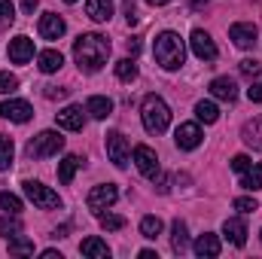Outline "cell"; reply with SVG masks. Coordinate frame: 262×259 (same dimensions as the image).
<instances>
[{
    "mask_svg": "<svg viewBox=\"0 0 262 259\" xmlns=\"http://www.w3.org/2000/svg\"><path fill=\"white\" fill-rule=\"evenodd\" d=\"M128 52H131V55H137V52H140V40H137V37H131V40H128Z\"/></svg>",
    "mask_w": 262,
    "mask_h": 259,
    "instance_id": "42",
    "label": "cell"
},
{
    "mask_svg": "<svg viewBox=\"0 0 262 259\" xmlns=\"http://www.w3.org/2000/svg\"><path fill=\"white\" fill-rule=\"evenodd\" d=\"M110 58V40L101 34H79L73 43V61L82 73H98Z\"/></svg>",
    "mask_w": 262,
    "mask_h": 259,
    "instance_id": "1",
    "label": "cell"
},
{
    "mask_svg": "<svg viewBox=\"0 0 262 259\" xmlns=\"http://www.w3.org/2000/svg\"><path fill=\"white\" fill-rule=\"evenodd\" d=\"M241 186H244L247 192H256V189H262V162H253V165L244 171Z\"/></svg>",
    "mask_w": 262,
    "mask_h": 259,
    "instance_id": "26",
    "label": "cell"
},
{
    "mask_svg": "<svg viewBox=\"0 0 262 259\" xmlns=\"http://www.w3.org/2000/svg\"><path fill=\"white\" fill-rule=\"evenodd\" d=\"M152 55H156V64L165 67V70H180L186 61V46L180 40V34L174 31H162L156 37V46H152Z\"/></svg>",
    "mask_w": 262,
    "mask_h": 259,
    "instance_id": "2",
    "label": "cell"
},
{
    "mask_svg": "<svg viewBox=\"0 0 262 259\" xmlns=\"http://www.w3.org/2000/svg\"><path fill=\"white\" fill-rule=\"evenodd\" d=\"M137 256H140V259H159V256H156V253H152V250H140Z\"/></svg>",
    "mask_w": 262,
    "mask_h": 259,
    "instance_id": "45",
    "label": "cell"
},
{
    "mask_svg": "<svg viewBox=\"0 0 262 259\" xmlns=\"http://www.w3.org/2000/svg\"><path fill=\"white\" fill-rule=\"evenodd\" d=\"M250 165H253V162H250V156H244V153H241V156H235V159H232V168H235V171H238V174H244V171H247V168H250Z\"/></svg>",
    "mask_w": 262,
    "mask_h": 259,
    "instance_id": "39",
    "label": "cell"
},
{
    "mask_svg": "<svg viewBox=\"0 0 262 259\" xmlns=\"http://www.w3.org/2000/svg\"><path fill=\"white\" fill-rule=\"evenodd\" d=\"M21 9H25V12H28V15H31V12H34V9H37V0H21Z\"/></svg>",
    "mask_w": 262,
    "mask_h": 259,
    "instance_id": "43",
    "label": "cell"
},
{
    "mask_svg": "<svg viewBox=\"0 0 262 259\" xmlns=\"http://www.w3.org/2000/svg\"><path fill=\"white\" fill-rule=\"evenodd\" d=\"M116 76H119L122 82H134V79H137V64H134V58L116 61Z\"/></svg>",
    "mask_w": 262,
    "mask_h": 259,
    "instance_id": "31",
    "label": "cell"
},
{
    "mask_svg": "<svg viewBox=\"0 0 262 259\" xmlns=\"http://www.w3.org/2000/svg\"><path fill=\"white\" fill-rule=\"evenodd\" d=\"M82 165H85V162H82L79 156H64V159L58 162V180H61V183H73V174H76Z\"/></svg>",
    "mask_w": 262,
    "mask_h": 259,
    "instance_id": "23",
    "label": "cell"
},
{
    "mask_svg": "<svg viewBox=\"0 0 262 259\" xmlns=\"http://www.w3.org/2000/svg\"><path fill=\"white\" fill-rule=\"evenodd\" d=\"M79 253H82V256H92V259H107L110 256V247H107L101 238H85V241L79 244Z\"/></svg>",
    "mask_w": 262,
    "mask_h": 259,
    "instance_id": "24",
    "label": "cell"
},
{
    "mask_svg": "<svg viewBox=\"0 0 262 259\" xmlns=\"http://www.w3.org/2000/svg\"><path fill=\"white\" fill-rule=\"evenodd\" d=\"M55 119H58V128H67V131H82V125H85V113L76 104L64 107L61 113H55Z\"/></svg>",
    "mask_w": 262,
    "mask_h": 259,
    "instance_id": "16",
    "label": "cell"
},
{
    "mask_svg": "<svg viewBox=\"0 0 262 259\" xmlns=\"http://www.w3.org/2000/svg\"><path fill=\"white\" fill-rule=\"evenodd\" d=\"M98 223H101L107 232H116V229H122V226H125V220H122L119 213H98Z\"/></svg>",
    "mask_w": 262,
    "mask_h": 259,
    "instance_id": "33",
    "label": "cell"
},
{
    "mask_svg": "<svg viewBox=\"0 0 262 259\" xmlns=\"http://www.w3.org/2000/svg\"><path fill=\"white\" fill-rule=\"evenodd\" d=\"M70 89H55V85H46V98H67Z\"/></svg>",
    "mask_w": 262,
    "mask_h": 259,
    "instance_id": "41",
    "label": "cell"
},
{
    "mask_svg": "<svg viewBox=\"0 0 262 259\" xmlns=\"http://www.w3.org/2000/svg\"><path fill=\"white\" fill-rule=\"evenodd\" d=\"M64 3H76V0H64Z\"/></svg>",
    "mask_w": 262,
    "mask_h": 259,
    "instance_id": "48",
    "label": "cell"
},
{
    "mask_svg": "<svg viewBox=\"0 0 262 259\" xmlns=\"http://www.w3.org/2000/svg\"><path fill=\"white\" fill-rule=\"evenodd\" d=\"M241 140H244L247 146H253V149H259L262 153V116L250 119V122L241 128Z\"/></svg>",
    "mask_w": 262,
    "mask_h": 259,
    "instance_id": "21",
    "label": "cell"
},
{
    "mask_svg": "<svg viewBox=\"0 0 262 259\" xmlns=\"http://www.w3.org/2000/svg\"><path fill=\"white\" fill-rule=\"evenodd\" d=\"M146 3H152V6H165L168 0H146Z\"/></svg>",
    "mask_w": 262,
    "mask_h": 259,
    "instance_id": "46",
    "label": "cell"
},
{
    "mask_svg": "<svg viewBox=\"0 0 262 259\" xmlns=\"http://www.w3.org/2000/svg\"><path fill=\"white\" fill-rule=\"evenodd\" d=\"M259 238H262V232H259Z\"/></svg>",
    "mask_w": 262,
    "mask_h": 259,
    "instance_id": "49",
    "label": "cell"
},
{
    "mask_svg": "<svg viewBox=\"0 0 262 259\" xmlns=\"http://www.w3.org/2000/svg\"><path fill=\"white\" fill-rule=\"evenodd\" d=\"M201 128H198V122H183L180 128L174 131V143L180 146V149H195L201 146Z\"/></svg>",
    "mask_w": 262,
    "mask_h": 259,
    "instance_id": "12",
    "label": "cell"
},
{
    "mask_svg": "<svg viewBox=\"0 0 262 259\" xmlns=\"http://www.w3.org/2000/svg\"><path fill=\"white\" fill-rule=\"evenodd\" d=\"M37 64H40L43 73H55V70H61L64 58H61V52H58V49H46V52H40V55H37Z\"/></svg>",
    "mask_w": 262,
    "mask_h": 259,
    "instance_id": "25",
    "label": "cell"
},
{
    "mask_svg": "<svg viewBox=\"0 0 262 259\" xmlns=\"http://www.w3.org/2000/svg\"><path fill=\"white\" fill-rule=\"evenodd\" d=\"M0 207L6 210V213H18L21 210V198L12 192H0Z\"/></svg>",
    "mask_w": 262,
    "mask_h": 259,
    "instance_id": "35",
    "label": "cell"
},
{
    "mask_svg": "<svg viewBox=\"0 0 262 259\" xmlns=\"http://www.w3.org/2000/svg\"><path fill=\"white\" fill-rule=\"evenodd\" d=\"M192 250H195V256H201V259H213V256H220L223 247H220V238H216L213 232H204V235L195 238Z\"/></svg>",
    "mask_w": 262,
    "mask_h": 259,
    "instance_id": "17",
    "label": "cell"
},
{
    "mask_svg": "<svg viewBox=\"0 0 262 259\" xmlns=\"http://www.w3.org/2000/svg\"><path fill=\"white\" fill-rule=\"evenodd\" d=\"M0 116H3V119H9V122H28V119L34 116V107H31L28 101L9 98V101H3V104H0Z\"/></svg>",
    "mask_w": 262,
    "mask_h": 259,
    "instance_id": "10",
    "label": "cell"
},
{
    "mask_svg": "<svg viewBox=\"0 0 262 259\" xmlns=\"http://www.w3.org/2000/svg\"><path fill=\"white\" fill-rule=\"evenodd\" d=\"M247 98L253 101V104H262V82H250V89H247Z\"/></svg>",
    "mask_w": 262,
    "mask_h": 259,
    "instance_id": "40",
    "label": "cell"
},
{
    "mask_svg": "<svg viewBox=\"0 0 262 259\" xmlns=\"http://www.w3.org/2000/svg\"><path fill=\"white\" fill-rule=\"evenodd\" d=\"M85 15H89L92 21H98V25L110 21V18H113V0H89V3H85Z\"/></svg>",
    "mask_w": 262,
    "mask_h": 259,
    "instance_id": "19",
    "label": "cell"
},
{
    "mask_svg": "<svg viewBox=\"0 0 262 259\" xmlns=\"http://www.w3.org/2000/svg\"><path fill=\"white\" fill-rule=\"evenodd\" d=\"M232 207H235L238 213H253V210H259L256 198H250V195H241V198H235V201H232Z\"/></svg>",
    "mask_w": 262,
    "mask_h": 259,
    "instance_id": "36",
    "label": "cell"
},
{
    "mask_svg": "<svg viewBox=\"0 0 262 259\" xmlns=\"http://www.w3.org/2000/svg\"><path fill=\"white\" fill-rule=\"evenodd\" d=\"M116 198H119V189H116V183H101V186H95L92 192H89V207L92 210H107V207H113L116 204Z\"/></svg>",
    "mask_w": 262,
    "mask_h": 259,
    "instance_id": "7",
    "label": "cell"
},
{
    "mask_svg": "<svg viewBox=\"0 0 262 259\" xmlns=\"http://www.w3.org/2000/svg\"><path fill=\"white\" fill-rule=\"evenodd\" d=\"M195 116H198V122L213 125V122L220 119V107H216L213 101H198V104H195Z\"/></svg>",
    "mask_w": 262,
    "mask_h": 259,
    "instance_id": "27",
    "label": "cell"
},
{
    "mask_svg": "<svg viewBox=\"0 0 262 259\" xmlns=\"http://www.w3.org/2000/svg\"><path fill=\"white\" fill-rule=\"evenodd\" d=\"M9 253L12 256H34V241L25 235H12L9 238Z\"/></svg>",
    "mask_w": 262,
    "mask_h": 259,
    "instance_id": "28",
    "label": "cell"
},
{
    "mask_svg": "<svg viewBox=\"0 0 262 259\" xmlns=\"http://www.w3.org/2000/svg\"><path fill=\"white\" fill-rule=\"evenodd\" d=\"M186 247H189V232H186V223L183 220H174L171 223V250L174 253H186Z\"/></svg>",
    "mask_w": 262,
    "mask_h": 259,
    "instance_id": "20",
    "label": "cell"
},
{
    "mask_svg": "<svg viewBox=\"0 0 262 259\" xmlns=\"http://www.w3.org/2000/svg\"><path fill=\"white\" fill-rule=\"evenodd\" d=\"M229 37H232V43L238 46V49H253L256 46V25H250V21H235L232 28H229Z\"/></svg>",
    "mask_w": 262,
    "mask_h": 259,
    "instance_id": "9",
    "label": "cell"
},
{
    "mask_svg": "<svg viewBox=\"0 0 262 259\" xmlns=\"http://www.w3.org/2000/svg\"><path fill=\"white\" fill-rule=\"evenodd\" d=\"M210 95H213L216 101H229V104H232V101L238 98V85H235L229 76H216V79L210 82Z\"/></svg>",
    "mask_w": 262,
    "mask_h": 259,
    "instance_id": "18",
    "label": "cell"
},
{
    "mask_svg": "<svg viewBox=\"0 0 262 259\" xmlns=\"http://www.w3.org/2000/svg\"><path fill=\"white\" fill-rule=\"evenodd\" d=\"M134 165H137V171H140L143 177H149V180L159 177V156H156L146 143L134 146Z\"/></svg>",
    "mask_w": 262,
    "mask_h": 259,
    "instance_id": "8",
    "label": "cell"
},
{
    "mask_svg": "<svg viewBox=\"0 0 262 259\" xmlns=\"http://www.w3.org/2000/svg\"><path fill=\"white\" fill-rule=\"evenodd\" d=\"M61 149H64V137L58 131H40L28 143V156L31 159H49V156H58Z\"/></svg>",
    "mask_w": 262,
    "mask_h": 259,
    "instance_id": "4",
    "label": "cell"
},
{
    "mask_svg": "<svg viewBox=\"0 0 262 259\" xmlns=\"http://www.w3.org/2000/svg\"><path fill=\"white\" fill-rule=\"evenodd\" d=\"M12 21H15V6H12V0H0V31L9 28Z\"/></svg>",
    "mask_w": 262,
    "mask_h": 259,
    "instance_id": "34",
    "label": "cell"
},
{
    "mask_svg": "<svg viewBox=\"0 0 262 259\" xmlns=\"http://www.w3.org/2000/svg\"><path fill=\"white\" fill-rule=\"evenodd\" d=\"M43 259H61L58 250H43Z\"/></svg>",
    "mask_w": 262,
    "mask_h": 259,
    "instance_id": "44",
    "label": "cell"
},
{
    "mask_svg": "<svg viewBox=\"0 0 262 259\" xmlns=\"http://www.w3.org/2000/svg\"><path fill=\"white\" fill-rule=\"evenodd\" d=\"M12 156H15V146H12V137L0 134V171H9L12 168Z\"/></svg>",
    "mask_w": 262,
    "mask_h": 259,
    "instance_id": "29",
    "label": "cell"
},
{
    "mask_svg": "<svg viewBox=\"0 0 262 259\" xmlns=\"http://www.w3.org/2000/svg\"><path fill=\"white\" fill-rule=\"evenodd\" d=\"M189 46H192L195 58H201V61H216V43H213V40H210V34H204L201 28H198V31H192Z\"/></svg>",
    "mask_w": 262,
    "mask_h": 259,
    "instance_id": "11",
    "label": "cell"
},
{
    "mask_svg": "<svg viewBox=\"0 0 262 259\" xmlns=\"http://www.w3.org/2000/svg\"><path fill=\"white\" fill-rule=\"evenodd\" d=\"M34 58V40L31 37H15L9 40V61L12 64H28Z\"/></svg>",
    "mask_w": 262,
    "mask_h": 259,
    "instance_id": "14",
    "label": "cell"
},
{
    "mask_svg": "<svg viewBox=\"0 0 262 259\" xmlns=\"http://www.w3.org/2000/svg\"><path fill=\"white\" fill-rule=\"evenodd\" d=\"M21 186H25V195H28L37 207H43V210H55V207H61L58 192H52V189H49V186H43L40 180H25Z\"/></svg>",
    "mask_w": 262,
    "mask_h": 259,
    "instance_id": "5",
    "label": "cell"
},
{
    "mask_svg": "<svg viewBox=\"0 0 262 259\" xmlns=\"http://www.w3.org/2000/svg\"><path fill=\"white\" fill-rule=\"evenodd\" d=\"M107 156H110V162L116 165V168H128V140H125V134H119V131H110L107 134Z\"/></svg>",
    "mask_w": 262,
    "mask_h": 259,
    "instance_id": "6",
    "label": "cell"
},
{
    "mask_svg": "<svg viewBox=\"0 0 262 259\" xmlns=\"http://www.w3.org/2000/svg\"><path fill=\"white\" fill-rule=\"evenodd\" d=\"M15 89H18V76L9 73V70H3L0 73V95H12Z\"/></svg>",
    "mask_w": 262,
    "mask_h": 259,
    "instance_id": "37",
    "label": "cell"
},
{
    "mask_svg": "<svg viewBox=\"0 0 262 259\" xmlns=\"http://www.w3.org/2000/svg\"><path fill=\"white\" fill-rule=\"evenodd\" d=\"M201 3H207V0H192V6H201Z\"/></svg>",
    "mask_w": 262,
    "mask_h": 259,
    "instance_id": "47",
    "label": "cell"
},
{
    "mask_svg": "<svg viewBox=\"0 0 262 259\" xmlns=\"http://www.w3.org/2000/svg\"><path fill=\"white\" fill-rule=\"evenodd\" d=\"M241 73H244L247 79H256V76L262 73V64L256 61V58H244V61H241Z\"/></svg>",
    "mask_w": 262,
    "mask_h": 259,
    "instance_id": "38",
    "label": "cell"
},
{
    "mask_svg": "<svg viewBox=\"0 0 262 259\" xmlns=\"http://www.w3.org/2000/svg\"><path fill=\"white\" fill-rule=\"evenodd\" d=\"M18 232H21V223H18V217H15V213H6V217H0V238L18 235Z\"/></svg>",
    "mask_w": 262,
    "mask_h": 259,
    "instance_id": "32",
    "label": "cell"
},
{
    "mask_svg": "<svg viewBox=\"0 0 262 259\" xmlns=\"http://www.w3.org/2000/svg\"><path fill=\"white\" fill-rule=\"evenodd\" d=\"M140 119H143V128L149 131V134H162L171 125V107L165 104V98L146 95L143 104H140Z\"/></svg>",
    "mask_w": 262,
    "mask_h": 259,
    "instance_id": "3",
    "label": "cell"
},
{
    "mask_svg": "<svg viewBox=\"0 0 262 259\" xmlns=\"http://www.w3.org/2000/svg\"><path fill=\"white\" fill-rule=\"evenodd\" d=\"M85 113H92V119H107V116L113 113V101L104 98V95H95V98H89Z\"/></svg>",
    "mask_w": 262,
    "mask_h": 259,
    "instance_id": "22",
    "label": "cell"
},
{
    "mask_svg": "<svg viewBox=\"0 0 262 259\" xmlns=\"http://www.w3.org/2000/svg\"><path fill=\"white\" fill-rule=\"evenodd\" d=\"M223 235H226L229 244L244 247V244H247V226H244V220H241V217H229V220L223 223Z\"/></svg>",
    "mask_w": 262,
    "mask_h": 259,
    "instance_id": "15",
    "label": "cell"
},
{
    "mask_svg": "<svg viewBox=\"0 0 262 259\" xmlns=\"http://www.w3.org/2000/svg\"><path fill=\"white\" fill-rule=\"evenodd\" d=\"M140 235L149 238V241H156V238L162 235V220H159V217H143V220H140Z\"/></svg>",
    "mask_w": 262,
    "mask_h": 259,
    "instance_id": "30",
    "label": "cell"
},
{
    "mask_svg": "<svg viewBox=\"0 0 262 259\" xmlns=\"http://www.w3.org/2000/svg\"><path fill=\"white\" fill-rule=\"evenodd\" d=\"M64 18L55 15V12H43L40 15V37L43 40H61L64 37Z\"/></svg>",
    "mask_w": 262,
    "mask_h": 259,
    "instance_id": "13",
    "label": "cell"
}]
</instances>
